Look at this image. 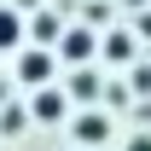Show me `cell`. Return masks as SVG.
I'll list each match as a JSON object with an SVG mask.
<instances>
[{
    "label": "cell",
    "mask_w": 151,
    "mask_h": 151,
    "mask_svg": "<svg viewBox=\"0 0 151 151\" xmlns=\"http://www.w3.org/2000/svg\"><path fill=\"white\" fill-rule=\"evenodd\" d=\"M35 116H41V122H58V116H64V93L41 87V93H35Z\"/></svg>",
    "instance_id": "7"
},
{
    "label": "cell",
    "mask_w": 151,
    "mask_h": 151,
    "mask_svg": "<svg viewBox=\"0 0 151 151\" xmlns=\"http://www.w3.org/2000/svg\"><path fill=\"white\" fill-rule=\"evenodd\" d=\"M70 99H99V76L93 70H76L70 76Z\"/></svg>",
    "instance_id": "8"
},
{
    "label": "cell",
    "mask_w": 151,
    "mask_h": 151,
    "mask_svg": "<svg viewBox=\"0 0 151 151\" xmlns=\"http://www.w3.org/2000/svg\"><path fill=\"white\" fill-rule=\"evenodd\" d=\"M58 52L70 58L76 70H87V58L99 52V35H93V29H87V23H76V29H64V41H58Z\"/></svg>",
    "instance_id": "1"
},
{
    "label": "cell",
    "mask_w": 151,
    "mask_h": 151,
    "mask_svg": "<svg viewBox=\"0 0 151 151\" xmlns=\"http://www.w3.org/2000/svg\"><path fill=\"white\" fill-rule=\"evenodd\" d=\"M23 128V111H18V105H6V111H0V134H18Z\"/></svg>",
    "instance_id": "9"
},
{
    "label": "cell",
    "mask_w": 151,
    "mask_h": 151,
    "mask_svg": "<svg viewBox=\"0 0 151 151\" xmlns=\"http://www.w3.org/2000/svg\"><path fill=\"white\" fill-rule=\"evenodd\" d=\"M99 52L111 58V64H134V52H139V35H134V29H111V35L99 41Z\"/></svg>",
    "instance_id": "4"
},
{
    "label": "cell",
    "mask_w": 151,
    "mask_h": 151,
    "mask_svg": "<svg viewBox=\"0 0 151 151\" xmlns=\"http://www.w3.org/2000/svg\"><path fill=\"white\" fill-rule=\"evenodd\" d=\"M70 128H76V145H99V139H111V116L105 111H81Z\"/></svg>",
    "instance_id": "3"
},
{
    "label": "cell",
    "mask_w": 151,
    "mask_h": 151,
    "mask_svg": "<svg viewBox=\"0 0 151 151\" xmlns=\"http://www.w3.org/2000/svg\"><path fill=\"white\" fill-rule=\"evenodd\" d=\"M29 35H35V47H41V52H47L52 41H64V23H58V12H35V18H29Z\"/></svg>",
    "instance_id": "5"
},
{
    "label": "cell",
    "mask_w": 151,
    "mask_h": 151,
    "mask_svg": "<svg viewBox=\"0 0 151 151\" xmlns=\"http://www.w3.org/2000/svg\"><path fill=\"white\" fill-rule=\"evenodd\" d=\"M139 35H151V12H145V18H139Z\"/></svg>",
    "instance_id": "12"
},
{
    "label": "cell",
    "mask_w": 151,
    "mask_h": 151,
    "mask_svg": "<svg viewBox=\"0 0 151 151\" xmlns=\"http://www.w3.org/2000/svg\"><path fill=\"white\" fill-rule=\"evenodd\" d=\"M18 81L41 93V87L52 81V52H41V47H23V58H18Z\"/></svg>",
    "instance_id": "2"
},
{
    "label": "cell",
    "mask_w": 151,
    "mask_h": 151,
    "mask_svg": "<svg viewBox=\"0 0 151 151\" xmlns=\"http://www.w3.org/2000/svg\"><path fill=\"white\" fill-rule=\"evenodd\" d=\"M23 29H29V23H23L12 6H0V52H6V47H23Z\"/></svg>",
    "instance_id": "6"
},
{
    "label": "cell",
    "mask_w": 151,
    "mask_h": 151,
    "mask_svg": "<svg viewBox=\"0 0 151 151\" xmlns=\"http://www.w3.org/2000/svg\"><path fill=\"white\" fill-rule=\"evenodd\" d=\"M0 111H6V81H0Z\"/></svg>",
    "instance_id": "13"
},
{
    "label": "cell",
    "mask_w": 151,
    "mask_h": 151,
    "mask_svg": "<svg viewBox=\"0 0 151 151\" xmlns=\"http://www.w3.org/2000/svg\"><path fill=\"white\" fill-rule=\"evenodd\" d=\"M128 151H151V134H134V139H128Z\"/></svg>",
    "instance_id": "10"
},
{
    "label": "cell",
    "mask_w": 151,
    "mask_h": 151,
    "mask_svg": "<svg viewBox=\"0 0 151 151\" xmlns=\"http://www.w3.org/2000/svg\"><path fill=\"white\" fill-rule=\"evenodd\" d=\"M145 6H151V0H128V12H145Z\"/></svg>",
    "instance_id": "11"
}]
</instances>
